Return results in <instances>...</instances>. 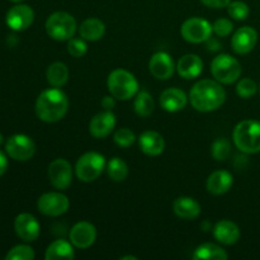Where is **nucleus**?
Instances as JSON below:
<instances>
[{
	"mask_svg": "<svg viewBox=\"0 0 260 260\" xmlns=\"http://www.w3.org/2000/svg\"><path fill=\"white\" fill-rule=\"evenodd\" d=\"M79 33H80V37L84 38L85 41L95 42V41H99L104 36L106 25L98 18H88L80 24Z\"/></svg>",
	"mask_w": 260,
	"mask_h": 260,
	"instance_id": "obj_25",
	"label": "nucleus"
},
{
	"mask_svg": "<svg viewBox=\"0 0 260 260\" xmlns=\"http://www.w3.org/2000/svg\"><path fill=\"white\" fill-rule=\"evenodd\" d=\"M234 184V178L231 173L226 170H216L208 177L207 179V190L213 196L225 194L230 190Z\"/></svg>",
	"mask_w": 260,
	"mask_h": 260,
	"instance_id": "obj_22",
	"label": "nucleus"
},
{
	"mask_svg": "<svg viewBox=\"0 0 260 260\" xmlns=\"http://www.w3.org/2000/svg\"><path fill=\"white\" fill-rule=\"evenodd\" d=\"M192 258L194 260H226L229 255L222 246L217 244L206 243L196 249Z\"/></svg>",
	"mask_w": 260,
	"mask_h": 260,
	"instance_id": "obj_26",
	"label": "nucleus"
},
{
	"mask_svg": "<svg viewBox=\"0 0 260 260\" xmlns=\"http://www.w3.org/2000/svg\"><path fill=\"white\" fill-rule=\"evenodd\" d=\"M73 244L69 241L63 240V239H58L55 240L52 244L48 245L46 249L45 259L46 260H71L75 258V251H74Z\"/></svg>",
	"mask_w": 260,
	"mask_h": 260,
	"instance_id": "obj_24",
	"label": "nucleus"
},
{
	"mask_svg": "<svg viewBox=\"0 0 260 260\" xmlns=\"http://www.w3.org/2000/svg\"><path fill=\"white\" fill-rule=\"evenodd\" d=\"M88 51V45H86L84 38H70L68 41V52L73 57H83Z\"/></svg>",
	"mask_w": 260,
	"mask_h": 260,
	"instance_id": "obj_35",
	"label": "nucleus"
},
{
	"mask_svg": "<svg viewBox=\"0 0 260 260\" xmlns=\"http://www.w3.org/2000/svg\"><path fill=\"white\" fill-rule=\"evenodd\" d=\"M2 142H3V136H2V134H0V145H2Z\"/></svg>",
	"mask_w": 260,
	"mask_h": 260,
	"instance_id": "obj_42",
	"label": "nucleus"
},
{
	"mask_svg": "<svg viewBox=\"0 0 260 260\" xmlns=\"http://www.w3.org/2000/svg\"><path fill=\"white\" fill-rule=\"evenodd\" d=\"M240 62L228 53H221L216 56L211 62V73L215 80L221 84H233L241 76Z\"/></svg>",
	"mask_w": 260,
	"mask_h": 260,
	"instance_id": "obj_7",
	"label": "nucleus"
},
{
	"mask_svg": "<svg viewBox=\"0 0 260 260\" xmlns=\"http://www.w3.org/2000/svg\"><path fill=\"white\" fill-rule=\"evenodd\" d=\"M212 29L213 33L217 35L218 37H228V36L233 33L234 23L230 19H228V18H220V19H217L213 23Z\"/></svg>",
	"mask_w": 260,
	"mask_h": 260,
	"instance_id": "obj_36",
	"label": "nucleus"
},
{
	"mask_svg": "<svg viewBox=\"0 0 260 260\" xmlns=\"http://www.w3.org/2000/svg\"><path fill=\"white\" fill-rule=\"evenodd\" d=\"M46 78L48 84L53 88H61L65 85L69 80V69L61 61L51 63L46 71Z\"/></svg>",
	"mask_w": 260,
	"mask_h": 260,
	"instance_id": "obj_27",
	"label": "nucleus"
},
{
	"mask_svg": "<svg viewBox=\"0 0 260 260\" xmlns=\"http://www.w3.org/2000/svg\"><path fill=\"white\" fill-rule=\"evenodd\" d=\"M106 157L95 151H89L81 155L75 165V174L84 183L94 182L101 177L106 169Z\"/></svg>",
	"mask_w": 260,
	"mask_h": 260,
	"instance_id": "obj_6",
	"label": "nucleus"
},
{
	"mask_svg": "<svg viewBox=\"0 0 260 260\" xmlns=\"http://www.w3.org/2000/svg\"><path fill=\"white\" fill-rule=\"evenodd\" d=\"M177 71L179 76L187 80L198 78L203 71L202 58L196 53H187L178 60Z\"/></svg>",
	"mask_w": 260,
	"mask_h": 260,
	"instance_id": "obj_18",
	"label": "nucleus"
},
{
	"mask_svg": "<svg viewBox=\"0 0 260 260\" xmlns=\"http://www.w3.org/2000/svg\"><path fill=\"white\" fill-rule=\"evenodd\" d=\"M69 207H70V201L60 192L45 193L37 201L38 211L48 217H58L68 212Z\"/></svg>",
	"mask_w": 260,
	"mask_h": 260,
	"instance_id": "obj_10",
	"label": "nucleus"
},
{
	"mask_svg": "<svg viewBox=\"0 0 260 260\" xmlns=\"http://www.w3.org/2000/svg\"><path fill=\"white\" fill-rule=\"evenodd\" d=\"M258 42V33L253 27H241L234 33L233 40H231V47L234 52L238 55H246L251 52Z\"/></svg>",
	"mask_w": 260,
	"mask_h": 260,
	"instance_id": "obj_16",
	"label": "nucleus"
},
{
	"mask_svg": "<svg viewBox=\"0 0 260 260\" xmlns=\"http://www.w3.org/2000/svg\"><path fill=\"white\" fill-rule=\"evenodd\" d=\"M107 173L113 182H123L128 177V165L119 157H113L107 164Z\"/></svg>",
	"mask_w": 260,
	"mask_h": 260,
	"instance_id": "obj_29",
	"label": "nucleus"
},
{
	"mask_svg": "<svg viewBox=\"0 0 260 260\" xmlns=\"http://www.w3.org/2000/svg\"><path fill=\"white\" fill-rule=\"evenodd\" d=\"M134 108L137 116L144 117V118L151 116V113L155 109V102L154 99H152L151 94L147 93V91L145 90L139 91V93L135 95Z\"/></svg>",
	"mask_w": 260,
	"mask_h": 260,
	"instance_id": "obj_28",
	"label": "nucleus"
},
{
	"mask_svg": "<svg viewBox=\"0 0 260 260\" xmlns=\"http://www.w3.org/2000/svg\"><path fill=\"white\" fill-rule=\"evenodd\" d=\"M201 205L192 197H179L173 203V211L183 220H194L201 215Z\"/></svg>",
	"mask_w": 260,
	"mask_h": 260,
	"instance_id": "obj_23",
	"label": "nucleus"
},
{
	"mask_svg": "<svg viewBox=\"0 0 260 260\" xmlns=\"http://www.w3.org/2000/svg\"><path fill=\"white\" fill-rule=\"evenodd\" d=\"M47 175L50 183L56 189H68L73 182V168L68 160L60 157L48 165Z\"/></svg>",
	"mask_w": 260,
	"mask_h": 260,
	"instance_id": "obj_11",
	"label": "nucleus"
},
{
	"mask_svg": "<svg viewBox=\"0 0 260 260\" xmlns=\"http://www.w3.org/2000/svg\"><path fill=\"white\" fill-rule=\"evenodd\" d=\"M107 86L112 95L118 101H128L139 93V81L135 75L124 69H116L107 79Z\"/></svg>",
	"mask_w": 260,
	"mask_h": 260,
	"instance_id": "obj_4",
	"label": "nucleus"
},
{
	"mask_svg": "<svg viewBox=\"0 0 260 260\" xmlns=\"http://www.w3.org/2000/svg\"><path fill=\"white\" fill-rule=\"evenodd\" d=\"M96 229L88 221L75 223L70 230V243L78 249H88L95 243Z\"/></svg>",
	"mask_w": 260,
	"mask_h": 260,
	"instance_id": "obj_13",
	"label": "nucleus"
},
{
	"mask_svg": "<svg viewBox=\"0 0 260 260\" xmlns=\"http://www.w3.org/2000/svg\"><path fill=\"white\" fill-rule=\"evenodd\" d=\"M235 146L245 154L260 152V121L245 119L236 124L233 134Z\"/></svg>",
	"mask_w": 260,
	"mask_h": 260,
	"instance_id": "obj_3",
	"label": "nucleus"
},
{
	"mask_svg": "<svg viewBox=\"0 0 260 260\" xmlns=\"http://www.w3.org/2000/svg\"><path fill=\"white\" fill-rule=\"evenodd\" d=\"M202 4H205L208 8H215V9H221V8L228 7L231 3V0H201Z\"/></svg>",
	"mask_w": 260,
	"mask_h": 260,
	"instance_id": "obj_37",
	"label": "nucleus"
},
{
	"mask_svg": "<svg viewBox=\"0 0 260 260\" xmlns=\"http://www.w3.org/2000/svg\"><path fill=\"white\" fill-rule=\"evenodd\" d=\"M14 230L18 238L27 243H32L40 236L41 226L35 216L30 213H20L14 220Z\"/></svg>",
	"mask_w": 260,
	"mask_h": 260,
	"instance_id": "obj_14",
	"label": "nucleus"
},
{
	"mask_svg": "<svg viewBox=\"0 0 260 260\" xmlns=\"http://www.w3.org/2000/svg\"><path fill=\"white\" fill-rule=\"evenodd\" d=\"M5 151L17 161H27L36 152V144L27 135H13L5 142Z\"/></svg>",
	"mask_w": 260,
	"mask_h": 260,
	"instance_id": "obj_9",
	"label": "nucleus"
},
{
	"mask_svg": "<svg viewBox=\"0 0 260 260\" xmlns=\"http://www.w3.org/2000/svg\"><path fill=\"white\" fill-rule=\"evenodd\" d=\"M36 114L46 123H55L65 117L69 109V99L60 88L46 89L36 101Z\"/></svg>",
	"mask_w": 260,
	"mask_h": 260,
	"instance_id": "obj_2",
	"label": "nucleus"
},
{
	"mask_svg": "<svg viewBox=\"0 0 260 260\" xmlns=\"http://www.w3.org/2000/svg\"><path fill=\"white\" fill-rule=\"evenodd\" d=\"M258 90V85L255 81L250 78H244L236 85V94L243 99H249L253 95H255Z\"/></svg>",
	"mask_w": 260,
	"mask_h": 260,
	"instance_id": "obj_32",
	"label": "nucleus"
},
{
	"mask_svg": "<svg viewBox=\"0 0 260 260\" xmlns=\"http://www.w3.org/2000/svg\"><path fill=\"white\" fill-rule=\"evenodd\" d=\"M10 2H13V3H20V2H23V0H10Z\"/></svg>",
	"mask_w": 260,
	"mask_h": 260,
	"instance_id": "obj_41",
	"label": "nucleus"
},
{
	"mask_svg": "<svg viewBox=\"0 0 260 260\" xmlns=\"http://www.w3.org/2000/svg\"><path fill=\"white\" fill-rule=\"evenodd\" d=\"M187 94L179 88H168L160 95V104L162 109L170 113L182 111L187 106Z\"/></svg>",
	"mask_w": 260,
	"mask_h": 260,
	"instance_id": "obj_20",
	"label": "nucleus"
},
{
	"mask_svg": "<svg viewBox=\"0 0 260 260\" xmlns=\"http://www.w3.org/2000/svg\"><path fill=\"white\" fill-rule=\"evenodd\" d=\"M177 66L174 65V60L172 56L165 51H160L152 55L149 62V70L154 78L159 80H168L172 78Z\"/></svg>",
	"mask_w": 260,
	"mask_h": 260,
	"instance_id": "obj_15",
	"label": "nucleus"
},
{
	"mask_svg": "<svg viewBox=\"0 0 260 260\" xmlns=\"http://www.w3.org/2000/svg\"><path fill=\"white\" fill-rule=\"evenodd\" d=\"M35 250L28 245H17L9 250L5 259L7 260H33Z\"/></svg>",
	"mask_w": 260,
	"mask_h": 260,
	"instance_id": "obj_33",
	"label": "nucleus"
},
{
	"mask_svg": "<svg viewBox=\"0 0 260 260\" xmlns=\"http://www.w3.org/2000/svg\"><path fill=\"white\" fill-rule=\"evenodd\" d=\"M113 140L119 147H129L134 144L135 140H136V136H135V134L131 129L123 127V128L117 129L113 136Z\"/></svg>",
	"mask_w": 260,
	"mask_h": 260,
	"instance_id": "obj_34",
	"label": "nucleus"
},
{
	"mask_svg": "<svg viewBox=\"0 0 260 260\" xmlns=\"http://www.w3.org/2000/svg\"><path fill=\"white\" fill-rule=\"evenodd\" d=\"M212 24L203 18L193 17L185 20L180 27V35L189 43H202L211 38Z\"/></svg>",
	"mask_w": 260,
	"mask_h": 260,
	"instance_id": "obj_8",
	"label": "nucleus"
},
{
	"mask_svg": "<svg viewBox=\"0 0 260 260\" xmlns=\"http://www.w3.org/2000/svg\"><path fill=\"white\" fill-rule=\"evenodd\" d=\"M116 116L112 111H104L95 114L89 123V132L95 139H104L109 136L116 127Z\"/></svg>",
	"mask_w": 260,
	"mask_h": 260,
	"instance_id": "obj_17",
	"label": "nucleus"
},
{
	"mask_svg": "<svg viewBox=\"0 0 260 260\" xmlns=\"http://www.w3.org/2000/svg\"><path fill=\"white\" fill-rule=\"evenodd\" d=\"M8 169V159L3 151H0V177L7 172Z\"/></svg>",
	"mask_w": 260,
	"mask_h": 260,
	"instance_id": "obj_39",
	"label": "nucleus"
},
{
	"mask_svg": "<svg viewBox=\"0 0 260 260\" xmlns=\"http://www.w3.org/2000/svg\"><path fill=\"white\" fill-rule=\"evenodd\" d=\"M33 20H35V12L29 5L25 4H18L10 8L5 18L8 27L15 32H22L29 28Z\"/></svg>",
	"mask_w": 260,
	"mask_h": 260,
	"instance_id": "obj_12",
	"label": "nucleus"
},
{
	"mask_svg": "<svg viewBox=\"0 0 260 260\" xmlns=\"http://www.w3.org/2000/svg\"><path fill=\"white\" fill-rule=\"evenodd\" d=\"M114 106H116V98H114L113 95H107L104 96L103 99H102V107H103L106 111H112V109L114 108Z\"/></svg>",
	"mask_w": 260,
	"mask_h": 260,
	"instance_id": "obj_38",
	"label": "nucleus"
},
{
	"mask_svg": "<svg viewBox=\"0 0 260 260\" xmlns=\"http://www.w3.org/2000/svg\"><path fill=\"white\" fill-rule=\"evenodd\" d=\"M240 229L230 220H221L213 228V236L222 245H234L240 239Z\"/></svg>",
	"mask_w": 260,
	"mask_h": 260,
	"instance_id": "obj_19",
	"label": "nucleus"
},
{
	"mask_svg": "<svg viewBox=\"0 0 260 260\" xmlns=\"http://www.w3.org/2000/svg\"><path fill=\"white\" fill-rule=\"evenodd\" d=\"M189 101L196 111L207 113L216 111L225 103L226 91L217 80L203 79L190 89Z\"/></svg>",
	"mask_w": 260,
	"mask_h": 260,
	"instance_id": "obj_1",
	"label": "nucleus"
},
{
	"mask_svg": "<svg viewBox=\"0 0 260 260\" xmlns=\"http://www.w3.org/2000/svg\"><path fill=\"white\" fill-rule=\"evenodd\" d=\"M231 152V145L229 142V140L226 139H217L212 144V147H211V154H212V157L217 161H223L229 157Z\"/></svg>",
	"mask_w": 260,
	"mask_h": 260,
	"instance_id": "obj_30",
	"label": "nucleus"
},
{
	"mask_svg": "<svg viewBox=\"0 0 260 260\" xmlns=\"http://www.w3.org/2000/svg\"><path fill=\"white\" fill-rule=\"evenodd\" d=\"M121 259H122V260H129V259H131V260H137L136 256H134V255H127V256H122Z\"/></svg>",
	"mask_w": 260,
	"mask_h": 260,
	"instance_id": "obj_40",
	"label": "nucleus"
},
{
	"mask_svg": "<svg viewBox=\"0 0 260 260\" xmlns=\"http://www.w3.org/2000/svg\"><path fill=\"white\" fill-rule=\"evenodd\" d=\"M228 12L229 15L235 20H245L249 17V14H250V9H249L248 4L240 2V0L231 2L228 5Z\"/></svg>",
	"mask_w": 260,
	"mask_h": 260,
	"instance_id": "obj_31",
	"label": "nucleus"
},
{
	"mask_svg": "<svg viewBox=\"0 0 260 260\" xmlns=\"http://www.w3.org/2000/svg\"><path fill=\"white\" fill-rule=\"evenodd\" d=\"M76 20L70 13L55 12L46 20V33L55 41H69L76 32Z\"/></svg>",
	"mask_w": 260,
	"mask_h": 260,
	"instance_id": "obj_5",
	"label": "nucleus"
},
{
	"mask_svg": "<svg viewBox=\"0 0 260 260\" xmlns=\"http://www.w3.org/2000/svg\"><path fill=\"white\" fill-rule=\"evenodd\" d=\"M139 145L141 151L149 156H159L165 149V141L156 131H145L139 137Z\"/></svg>",
	"mask_w": 260,
	"mask_h": 260,
	"instance_id": "obj_21",
	"label": "nucleus"
}]
</instances>
